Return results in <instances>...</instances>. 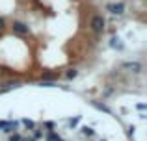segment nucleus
Returning a JSON list of instances; mask_svg holds the SVG:
<instances>
[{
  "label": "nucleus",
  "mask_w": 147,
  "mask_h": 141,
  "mask_svg": "<svg viewBox=\"0 0 147 141\" xmlns=\"http://www.w3.org/2000/svg\"><path fill=\"white\" fill-rule=\"evenodd\" d=\"M82 134H84V136H93L95 130H93V128H90V126H84V128H82Z\"/></svg>",
  "instance_id": "obj_7"
},
{
  "label": "nucleus",
  "mask_w": 147,
  "mask_h": 141,
  "mask_svg": "<svg viewBox=\"0 0 147 141\" xmlns=\"http://www.w3.org/2000/svg\"><path fill=\"white\" fill-rule=\"evenodd\" d=\"M22 124H24L26 128H30V130L36 128V123H34V121H28V119H22Z\"/></svg>",
  "instance_id": "obj_6"
},
{
  "label": "nucleus",
  "mask_w": 147,
  "mask_h": 141,
  "mask_svg": "<svg viewBox=\"0 0 147 141\" xmlns=\"http://www.w3.org/2000/svg\"><path fill=\"white\" fill-rule=\"evenodd\" d=\"M9 141H21V136L19 134H15V136H11V139Z\"/></svg>",
  "instance_id": "obj_11"
},
{
  "label": "nucleus",
  "mask_w": 147,
  "mask_h": 141,
  "mask_svg": "<svg viewBox=\"0 0 147 141\" xmlns=\"http://www.w3.org/2000/svg\"><path fill=\"white\" fill-rule=\"evenodd\" d=\"M80 121V117H75V119H71L69 121V126H76V123Z\"/></svg>",
  "instance_id": "obj_10"
},
{
  "label": "nucleus",
  "mask_w": 147,
  "mask_h": 141,
  "mask_svg": "<svg viewBox=\"0 0 147 141\" xmlns=\"http://www.w3.org/2000/svg\"><path fill=\"white\" fill-rule=\"evenodd\" d=\"M26 141H36V139H26Z\"/></svg>",
  "instance_id": "obj_15"
},
{
  "label": "nucleus",
  "mask_w": 147,
  "mask_h": 141,
  "mask_svg": "<svg viewBox=\"0 0 147 141\" xmlns=\"http://www.w3.org/2000/svg\"><path fill=\"white\" fill-rule=\"evenodd\" d=\"M4 28H6V21L0 17V30H4Z\"/></svg>",
  "instance_id": "obj_12"
},
{
  "label": "nucleus",
  "mask_w": 147,
  "mask_h": 141,
  "mask_svg": "<svg viewBox=\"0 0 147 141\" xmlns=\"http://www.w3.org/2000/svg\"><path fill=\"white\" fill-rule=\"evenodd\" d=\"M76 74H78V71H76V69H69L65 76H67V80H73V78H76Z\"/></svg>",
  "instance_id": "obj_5"
},
{
  "label": "nucleus",
  "mask_w": 147,
  "mask_h": 141,
  "mask_svg": "<svg viewBox=\"0 0 147 141\" xmlns=\"http://www.w3.org/2000/svg\"><path fill=\"white\" fill-rule=\"evenodd\" d=\"M54 141H63V139H61V138H56V139H54Z\"/></svg>",
  "instance_id": "obj_14"
},
{
  "label": "nucleus",
  "mask_w": 147,
  "mask_h": 141,
  "mask_svg": "<svg viewBox=\"0 0 147 141\" xmlns=\"http://www.w3.org/2000/svg\"><path fill=\"white\" fill-rule=\"evenodd\" d=\"M39 86H41V87H54L56 84H54V82H41Z\"/></svg>",
  "instance_id": "obj_9"
},
{
  "label": "nucleus",
  "mask_w": 147,
  "mask_h": 141,
  "mask_svg": "<svg viewBox=\"0 0 147 141\" xmlns=\"http://www.w3.org/2000/svg\"><path fill=\"white\" fill-rule=\"evenodd\" d=\"M11 28H13V32H15V33H21V35H26V33L30 32V28H28V26H26L22 21H13Z\"/></svg>",
  "instance_id": "obj_2"
},
{
  "label": "nucleus",
  "mask_w": 147,
  "mask_h": 141,
  "mask_svg": "<svg viewBox=\"0 0 147 141\" xmlns=\"http://www.w3.org/2000/svg\"><path fill=\"white\" fill-rule=\"evenodd\" d=\"M56 138H58V134H54V132H52V134H50V136H49L47 139H49V141H54V139H56Z\"/></svg>",
  "instance_id": "obj_13"
},
{
  "label": "nucleus",
  "mask_w": 147,
  "mask_h": 141,
  "mask_svg": "<svg viewBox=\"0 0 147 141\" xmlns=\"http://www.w3.org/2000/svg\"><path fill=\"white\" fill-rule=\"evenodd\" d=\"M106 9L110 11V13H114V15H121L123 13V9H125V4H108L106 6Z\"/></svg>",
  "instance_id": "obj_3"
},
{
  "label": "nucleus",
  "mask_w": 147,
  "mask_h": 141,
  "mask_svg": "<svg viewBox=\"0 0 147 141\" xmlns=\"http://www.w3.org/2000/svg\"><path fill=\"white\" fill-rule=\"evenodd\" d=\"M93 106H95V108H97V110H102V112L110 113V110H108V108H106V106H104V104H99V102H93Z\"/></svg>",
  "instance_id": "obj_8"
},
{
  "label": "nucleus",
  "mask_w": 147,
  "mask_h": 141,
  "mask_svg": "<svg viewBox=\"0 0 147 141\" xmlns=\"http://www.w3.org/2000/svg\"><path fill=\"white\" fill-rule=\"evenodd\" d=\"M121 67H123V69L132 71V72H140L142 71V63H138V61H125Z\"/></svg>",
  "instance_id": "obj_4"
},
{
  "label": "nucleus",
  "mask_w": 147,
  "mask_h": 141,
  "mask_svg": "<svg viewBox=\"0 0 147 141\" xmlns=\"http://www.w3.org/2000/svg\"><path fill=\"white\" fill-rule=\"evenodd\" d=\"M104 26H106V21L102 19V15H95V17L91 19V30H93L95 33H102Z\"/></svg>",
  "instance_id": "obj_1"
}]
</instances>
